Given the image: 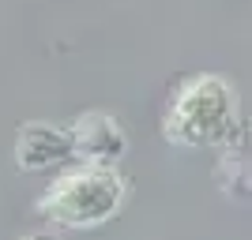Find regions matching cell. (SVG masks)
I'll use <instances>...</instances> for the list:
<instances>
[{
    "label": "cell",
    "mask_w": 252,
    "mask_h": 240,
    "mask_svg": "<svg viewBox=\"0 0 252 240\" xmlns=\"http://www.w3.org/2000/svg\"><path fill=\"white\" fill-rule=\"evenodd\" d=\"M237 94L222 75H192L162 116V135L173 146H226L237 132Z\"/></svg>",
    "instance_id": "cell-1"
},
{
    "label": "cell",
    "mask_w": 252,
    "mask_h": 240,
    "mask_svg": "<svg viewBox=\"0 0 252 240\" xmlns=\"http://www.w3.org/2000/svg\"><path fill=\"white\" fill-rule=\"evenodd\" d=\"M125 195L128 184L117 173V165L75 161L45 188V195L38 199V210L64 229H94L125 207Z\"/></svg>",
    "instance_id": "cell-2"
},
{
    "label": "cell",
    "mask_w": 252,
    "mask_h": 240,
    "mask_svg": "<svg viewBox=\"0 0 252 240\" xmlns=\"http://www.w3.org/2000/svg\"><path fill=\"white\" fill-rule=\"evenodd\" d=\"M68 139H72V154L91 165H117L128 150L125 128L109 113H83L68 128Z\"/></svg>",
    "instance_id": "cell-3"
},
{
    "label": "cell",
    "mask_w": 252,
    "mask_h": 240,
    "mask_svg": "<svg viewBox=\"0 0 252 240\" xmlns=\"http://www.w3.org/2000/svg\"><path fill=\"white\" fill-rule=\"evenodd\" d=\"M72 158L75 154H72L68 128L31 120V124H23V132L15 135V165H19L23 173H42V169L68 165Z\"/></svg>",
    "instance_id": "cell-4"
},
{
    "label": "cell",
    "mask_w": 252,
    "mask_h": 240,
    "mask_svg": "<svg viewBox=\"0 0 252 240\" xmlns=\"http://www.w3.org/2000/svg\"><path fill=\"white\" fill-rule=\"evenodd\" d=\"M23 240H61V237H53V233H31V237H23Z\"/></svg>",
    "instance_id": "cell-5"
}]
</instances>
